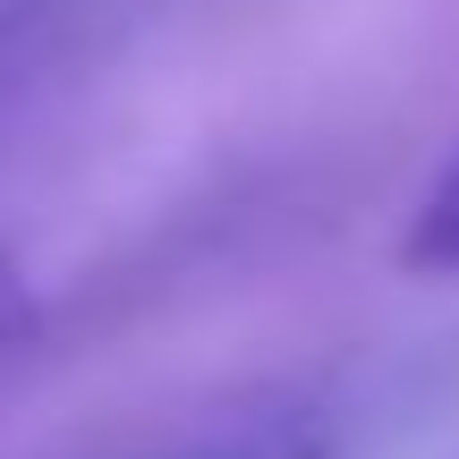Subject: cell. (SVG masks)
Masks as SVG:
<instances>
[{
	"label": "cell",
	"mask_w": 459,
	"mask_h": 459,
	"mask_svg": "<svg viewBox=\"0 0 459 459\" xmlns=\"http://www.w3.org/2000/svg\"><path fill=\"white\" fill-rule=\"evenodd\" d=\"M400 264L426 273V281H459V145H451V162L434 170V187L417 196L409 238H400Z\"/></svg>",
	"instance_id": "1"
}]
</instances>
